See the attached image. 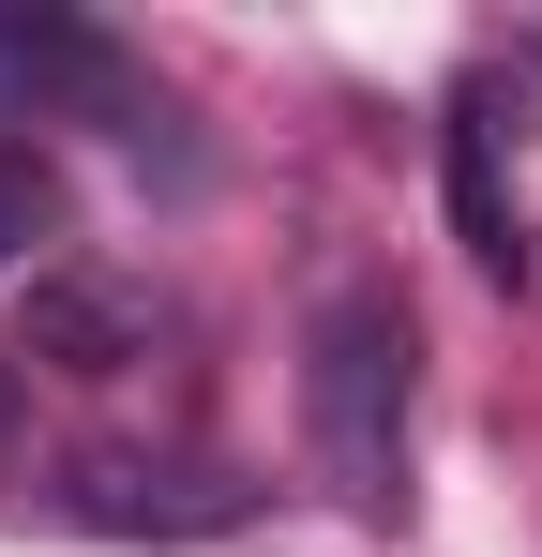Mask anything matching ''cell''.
<instances>
[{"mask_svg": "<svg viewBox=\"0 0 542 557\" xmlns=\"http://www.w3.org/2000/svg\"><path fill=\"white\" fill-rule=\"evenodd\" d=\"M61 106H121V136H151L167 106L121 76V46L61 15V0H0V121H61Z\"/></svg>", "mask_w": 542, "mask_h": 557, "instance_id": "cell-3", "label": "cell"}, {"mask_svg": "<svg viewBox=\"0 0 542 557\" xmlns=\"http://www.w3.org/2000/svg\"><path fill=\"white\" fill-rule=\"evenodd\" d=\"M301 437L347 512H407V301L392 286H332L301 332Z\"/></svg>", "mask_w": 542, "mask_h": 557, "instance_id": "cell-1", "label": "cell"}, {"mask_svg": "<svg viewBox=\"0 0 542 557\" xmlns=\"http://www.w3.org/2000/svg\"><path fill=\"white\" fill-rule=\"evenodd\" d=\"M0 437H15V362H0Z\"/></svg>", "mask_w": 542, "mask_h": 557, "instance_id": "cell-7", "label": "cell"}, {"mask_svg": "<svg viewBox=\"0 0 542 557\" xmlns=\"http://www.w3.org/2000/svg\"><path fill=\"white\" fill-rule=\"evenodd\" d=\"M438 182H452V242H467V272H482V286H528V272H542V242H528V196H513V166H497V106H482V91L452 106Z\"/></svg>", "mask_w": 542, "mask_h": 557, "instance_id": "cell-4", "label": "cell"}, {"mask_svg": "<svg viewBox=\"0 0 542 557\" xmlns=\"http://www.w3.org/2000/svg\"><path fill=\"white\" fill-rule=\"evenodd\" d=\"M30 347L76 362V376H121V362H151V301H136V286L61 272V286H30Z\"/></svg>", "mask_w": 542, "mask_h": 557, "instance_id": "cell-5", "label": "cell"}, {"mask_svg": "<svg viewBox=\"0 0 542 557\" xmlns=\"http://www.w3.org/2000/svg\"><path fill=\"white\" fill-rule=\"evenodd\" d=\"M46 242V166H0V257Z\"/></svg>", "mask_w": 542, "mask_h": 557, "instance_id": "cell-6", "label": "cell"}, {"mask_svg": "<svg viewBox=\"0 0 542 557\" xmlns=\"http://www.w3.org/2000/svg\"><path fill=\"white\" fill-rule=\"evenodd\" d=\"M61 528H106V543H226V528H257V482L242 467L90 453V467H61Z\"/></svg>", "mask_w": 542, "mask_h": 557, "instance_id": "cell-2", "label": "cell"}]
</instances>
